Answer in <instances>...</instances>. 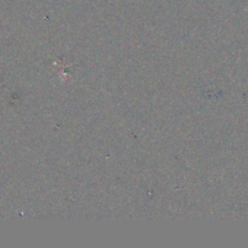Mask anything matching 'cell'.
Instances as JSON below:
<instances>
[]
</instances>
